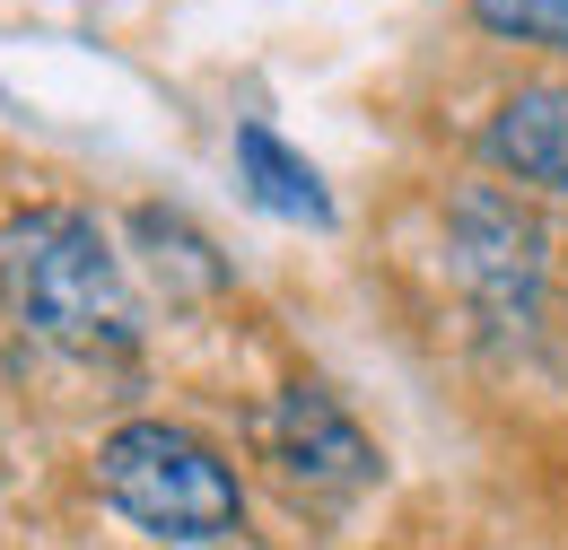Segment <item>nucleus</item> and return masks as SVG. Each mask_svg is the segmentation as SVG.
Segmentation results:
<instances>
[{
    "instance_id": "1",
    "label": "nucleus",
    "mask_w": 568,
    "mask_h": 550,
    "mask_svg": "<svg viewBox=\"0 0 568 550\" xmlns=\"http://www.w3.org/2000/svg\"><path fill=\"white\" fill-rule=\"evenodd\" d=\"M0 306L18 333L71 349V358H114L141 342V297L114 254V236L97 227V210L79 202H36L0 227Z\"/></svg>"
},
{
    "instance_id": "2",
    "label": "nucleus",
    "mask_w": 568,
    "mask_h": 550,
    "mask_svg": "<svg viewBox=\"0 0 568 550\" xmlns=\"http://www.w3.org/2000/svg\"><path fill=\"white\" fill-rule=\"evenodd\" d=\"M97 498L175 550H211L245 533V472L184 419H123L97 437Z\"/></svg>"
},
{
    "instance_id": "3",
    "label": "nucleus",
    "mask_w": 568,
    "mask_h": 550,
    "mask_svg": "<svg viewBox=\"0 0 568 550\" xmlns=\"http://www.w3.org/2000/svg\"><path fill=\"white\" fill-rule=\"evenodd\" d=\"M254 455L272 464V481L297 507H351L358 489L376 481V437L324 385H281L254 411Z\"/></svg>"
},
{
    "instance_id": "4",
    "label": "nucleus",
    "mask_w": 568,
    "mask_h": 550,
    "mask_svg": "<svg viewBox=\"0 0 568 550\" xmlns=\"http://www.w3.org/2000/svg\"><path fill=\"white\" fill-rule=\"evenodd\" d=\"M455 254H464V279L490 297V306H516L534 279H542V227L525 218V210L490 193V184H473V193H455Z\"/></svg>"
},
{
    "instance_id": "5",
    "label": "nucleus",
    "mask_w": 568,
    "mask_h": 550,
    "mask_svg": "<svg viewBox=\"0 0 568 550\" xmlns=\"http://www.w3.org/2000/svg\"><path fill=\"white\" fill-rule=\"evenodd\" d=\"M481 157L498 175L534 184V193H568V79H525L507 88L481 123Z\"/></svg>"
},
{
    "instance_id": "6",
    "label": "nucleus",
    "mask_w": 568,
    "mask_h": 550,
    "mask_svg": "<svg viewBox=\"0 0 568 550\" xmlns=\"http://www.w3.org/2000/svg\"><path fill=\"white\" fill-rule=\"evenodd\" d=\"M236 184L254 193V210H272L288 227H333V193H324V175L288 149L272 123H236Z\"/></svg>"
},
{
    "instance_id": "7",
    "label": "nucleus",
    "mask_w": 568,
    "mask_h": 550,
    "mask_svg": "<svg viewBox=\"0 0 568 550\" xmlns=\"http://www.w3.org/2000/svg\"><path fill=\"white\" fill-rule=\"evenodd\" d=\"M464 18L498 35V44H525V53H560L568 62V0H464Z\"/></svg>"
}]
</instances>
